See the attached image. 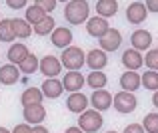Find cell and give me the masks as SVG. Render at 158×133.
I'll return each mask as SVG.
<instances>
[{"mask_svg":"<svg viewBox=\"0 0 158 133\" xmlns=\"http://www.w3.org/2000/svg\"><path fill=\"white\" fill-rule=\"evenodd\" d=\"M50 42H52L54 48H60V50L68 48V46L72 44V32H70L68 28H64V26L54 28L52 34H50Z\"/></svg>","mask_w":158,"mask_h":133,"instance_id":"8fae6325","label":"cell"},{"mask_svg":"<svg viewBox=\"0 0 158 133\" xmlns=\"http://www.w3.org/2000/svg\"><path fill=\"white\" fill-rule=\"evenodd\" d=\"M32 133H50L46 129V127H42V125H36V127H32Z\"/></svg>","mask_w":158,"mask_h":133,"instance_id":"8d00e7d4","label":"cell"},{"mask_svg":"<svg viewBox=\"0 0 158 133\" xmlns=\"http://www.w3.org/2000/svg\"><path fill=\"white\" fill-rule=\"evenodd\" d=\"M6 4L12 10H20V8H24L28 4V0H6Z\"/></svg>","mask_w":158,"mask_h":133,"instance_id":"d6a6232c","label":"cell"},{"mask_svg":"<svg viewBox=\"0 0 158 133\" xmlns=\"http://www.w3.org/2000/svg\"><path fill=\"white\" fill-rule=\"evenodd\" d=\"M88 16H90V4L86 0H70L64 8V18L74 26L86 22Z\"/></svg>","mask_w":158,"mask_h":133,"instance_id":"6da1fadb","label":"cell"},{"mask_svg":"<svg viewBox=\"0 0 158 133\" xmlns=\"http://www.w3.org/2000/svg\"><path fill=\"white\" fill-rule=\"evenodd\" d=\"M60 62H62V66L68 68V70H80L82 66L86 64V56H84V52H82L80 48L68 46V48H64V52H62Z\"/></svg>","mask_w":158,"mask_h":133,"instance_id":"3957f363","label":"cell"},{"mask_svg":"<svg viewBox=\"0 0 158 133\" xmlns=\"http://www.w3.org/2000/svg\"><path fill=\"white\" fill-rule=\"evenodd\" d=\"M106 133H116V131H106Z\"/></svg>","mask_w":158,"mask_h":133,"instance_id":"b9f144b4","label":"cell"},{"mask_svg":"<svg viewBox=\"0 0 158 133\" xmlns=\"http://www.w3.org/2000/svg\"><path fill=\"white\" fill-rule=\"evenodd\" d=\"M44 93L40 88H26L20 95V103L22 105H32V103H42Z\"/></svg>","mask_w":158,"mask_h":133,"instance_id":"44dd1931","label":"cell"},{"mask_svg":"<svg viewBox=\"0 0 158 133\" xmlns=\"http://www.w3.org/2000/svg\"><path fill=\"white\" fill-rule=\"evenodd\" d=\"M130 42H132V48L142 52V50H150L152 46V36L148 30H134L130 36Z\"/></svg>","mask_w":158,"mask_h":133,"instance_id":"9a60e30c","label":"cell"},{"mask_svg":"<svg viewBox=\"0 0 158 133\" xmlns=\"http://www.w3.org/2000/svg\"><path fill=\"white\" fill-rule=\"evenodd\" d=\"M46 18V12L42 10V8L38 6V4H32L30 8H26V22L30 24V26H34V24H38V22H42V20Z\"/></svg>","mask_w":158,"mask_h":133,"instance_id":"d4e9b609","label":"cell"},{"mask_svg":"<svg viewBox=\"0 0 158 133\" xmlns=\"http://www.w3.org/2000/svg\"><path fill=\"white\" fill-rule=\"evenodd\" d=\"M40 89H42L44 97H48V99H56V97H60L62 91H64V88H62V82H60V80H56V78H46Z\"/></svg>","mask_w":158,"mask_h":133,"instance_id":"2e32d148","label":"cell"},{"mask_svg":"<svg viewBox=\"0 0 158 133\" xmlns=\"http://www.w3.org/2000/svg\"><path fill=\"white\" fill-rule=\"evenodd\" d=\"M54 28H56V20L50 18V16H46L42 22L34 24V26H32V30H34V34H38V36H50Z\"/></svg>","mask_w":158,"mask_h":133,"instance_id":"cb8c5ba5","label":"cell"},{"mask_svg":"<svg viewBox=\"0 0 158 133\" xmlns=\"http://www.w3.org/2000/svg\"><path fill=\"white\" fill-rule=\"evenodd\" d=\"M98 42H100V50H104V52H116L122 46V34L116 28H110L102 38H98Z\"/></svg>","mask_w":158,"mask_h":133,"instance_id":"5b68a950","label":"cell"},{"mask_svg":"<svg viewBox=\"0 0 158 133\" xmlns=\"http://www.w3.org/2000/svg\"><path fill=\"white\" fill-rule=\"evenodd\" d=\"M122 66L124 68H128V70H132V72H136L138 68H142V64H144V58H142V54L138 52V50H134V48H128L126 52H122Z\"/></svg>","mask_w":158,"mask_h":133,"instance_id":"4fadbf2b","label":"cell"},{"mask_svg":"<svg viewBox=\"0 0 158 133\" xmlns=\"http://www.w3.org/2000/svg\"><path fill=\"white\" fill-rule=\"evenodd\" d=\"M140 86H144L146 89L156 91L158 89V72H154V70L144 72L142 76H140Z\"/></svg>","mask_w":158,"mask_h":133,"instance_id":"83f0119b","label":"cell"},{"mask_svg":"<svg viewBox=\"0 0 158 133\" xmlns=\"http://www.w3.org/2000/svg\"><path fill=\"white\" fill-rule=\"evenodd\" d=\"M56 2H58V0H36L34 4H38L44 12H52L54 8H56Z\"/></svg>","mask_w":158,"mask_h":133,"instance_id":"1f68e13d","label":"cell"},{"mask_svg":"<svg viewBox=\"0 0 158 133\" xmlns=\"http://www.w3.org/2000/svg\"><path fill=\"white\" fill-rule=\"evenodd\" d=\"M152 105H154V107H158V89L154 91V95H152Z\"/></svg>","mask_w":158,"mask_h":133,"instance_id":"f35d334b","label":"cell"},{"mask_svg":"<svg viewBox=\"0 0 158 133\" xmlns=\"http://www.w3.org/2000/svg\"><path fill=\"white\" fill-rule=\"evenodd\" d=\"M88 101H90V97H86L82 91H74V93H70L68 99H66V107H68V111H72V113H82V111H86V107H88Z\"/></svg>","mask_w":158,"mask_h":133,"instance_id":"7c38bea8","label":"cell"},{"mask_svg":"<svg viewBox=\"0 0 158 133\" xmlns=\"http://www.w3.org/2000/svg\"><path fill=\"white\" fill-rule=\"evenodd\" d=\"M38 70L42 72L44 78H56L62 72V62L56 56H44L38 64Z\"/></svg>","mask_w":158,"mask_h":133,"instance_id":"8992f818","label":"cell"},{"mask_svg":"<svg viewBox=\"0 0 158 133\" xmlns=\"http://www.w3.org/2000/svg\"><path fill=\"white\" fill-rule=\"evenodd\" d=\"M146 10L158 14V0H146Z\"/></svg>","mask_w":158,"mask_h":133,"instance_id":"d590c367","label":"cell"},{"mask_svg":"<svg viewBox=\"0 0 158 133\" xmlns=\"http://www.w3.org/2000/svg\"><path fill=\"white\" fill-rule=\"evenodd\" d=\"M146 133H158V113H148L144 115V123H142Z\"/></svg>","mask_w":158,"mask_h":133,"instance_id":"f546056e","label":"cell"},{"mask_svg":"<svg viewBox=\"0 0 158 133\" xmlns=\"http://www.w3.org/2000/svg\"><path fill=\"white\" fill-rule=\"evenodd\" d=\"M110 30V26H108V20L102 18V16H92V18L86 20V32H88L92 38H102V36L106 34V32Z\"/></svg>","mask_w":158,"mask_h":133,"instance_id":"52a82bcc","label":"cell"},{"mask_svg":"<svg viewBox=\"0 0 158 133\" xmlns=\"http://www.w3.org/2000/svg\"><path fill=\"white\" fill-rule=\"evenodd\" d=\"M14 36V26H12V18L0 20V42H12Z\"/></svg>","mask_w":158,"mask_h":133,"instance_id":"f1b7e54d","label":"cell"},{"mask_svg":"<svg viewBox=\"0 0 158 133\" xmlns=\"http://www.w3.org/2000/svg\"><path fill=\"white\" fill-rule=\"evenodd\" d=\"M0 133H10V131H8L6 127H0Z\"/></svg>","mask_w":158,"mask_h":133,"instance_id":"ab89813d","label":"cell"},{"mask_svg":"<svg viewBox=\"0 0 158 133\" xmlns=\"http://www.w3.org/2000/svg\"><path fill=\"white\" fill-rule=\"evenodd\" d=\"M64 133H84V131H82V129H80V127H78V125H76V127H68V129H66Z\"/></svg>","mask_w":158,"mask_h":133,"instance_id":"74e56055","label":"cell"},{"mask_svg":"<svg viewBox=\"0 0 158 133\" xmlns=\"http://www.w3.org/2000/svg\"><path fill=\"white\" fill-rule=\"evenodd\" d=\"M60 2H70V0H60Z\"/></svg>","mask_w":158,"mask_h":133,"instance_id":"60d3db41","label":"cell"},{"mask_svg":"<svg viewBox=\"0 0 158 133\" xmlns=\"http://www.w3.org/2000/svg\"><path fill=\"white\" fill-rule=\"evenodd\" d=\"M102 123H104V119H102L100 111H96V109H86V111H82V113L78 115V127H80L84 133L100 131Z\"/></svg>","mask_w":158,"mask_h":133,"instance_id":"7a4b0ae2","label":"cell"},{"mask_svg":"<svg viewBox=\"0 0 158 133\" xmlns=\"http://www.w3.org/2000/svg\"><path fill=\"white\" fill-rule=\"evenodd\" d=\"M118 12V0H98L96 2V14L102 18H110Z\"/></svg>","mask_w":158,"mask_h":133,"instance_id":"7402d4cb","label":"cell"},{"mask_svg":"<svg viewBox=\"0 0 158 133\" xmlns=\"http://www.w3.org/2000/svg\"><path fill=\"white\" fill-rule=\"evenodd\" d=\"M156 50H158V48H156Z\"/></svg>","mask_w":158,"mask_h":133,"instance_id":"7bdbcfd3","label":"cell"},{"mask_svg":"<svg viewBox=\"0 0 158 133\" xmlns=\"http://www.w3.org/2000/svg\"><path fill=\"white\" fill-rule=\"evenodd\" d=\"M124 133H146V131H144V127L140 123H130V125H126Z\"/></svg>","mask_w":158,"mask_h":133,"instance_id":"836d02e7","label":"cell"},{"mask_svg":"<svg viewBox=\"0 0 158 133\" xmlns=\"http://www.w3.org/2000/svg\"><path fill=\"white\" fill-rule=\"evenodd\" d=\"M20 78V70L16 68L14 64H6L0 66V84L4 86H14Z\"/></svg>","mask_w":158,"mask_h":133,"instance_id":"d6986e66","label":"cell"},{"mask_svg":"<svg viewBox=\"0 0 158 133\" xmlns=\"http://www.w3.org/2000/svg\"><path fill=\"white\" fill-rule=\"evenodd\" d=\"M112 103H114V109L118 111V113H132V111L136 109V105H138V101H136L134 93L132 91H118V93L112 97Z\"/></svg>","mask_w":158,"mask_h":133,"instance_id":"277c9868","label":"cell"},{"mask_svg":"<svg viewBox=\"0 0 158 133\" xmlns=\"http://www.w3.org/2000/svg\"><path fill=\"white\" fill-rule=\"evenodd\" d=\"M28 54H30V52H28V48L24 44H12L10 50H8V60H10V64L20 66L24 60H26Z\"/></svg>","mask_w":158,"mask_h":133,"instance_id":"ffe728a7","label":"cell"},{"mask_svg":"<svg viewBox=\"0 0 158 133\" xmlns=\"http://www.w3.org/2000/svg\"><path fill=\"white\" fill-rule=\"evenodd\" d=\"M144 64H146V68L158 72V50H148L144 56Z\"/></svg>","mask_w":158,"mask_h":133,"instance_id":"4dcf8cb0","label":"cell"},{"mask_svg":"<svg viewBox=\"0 0 158 133\" xmlns=\"http://www.w3.org/2000/svg\"><path fill=\"white\" fill-rule=\"evenodd\" d=\"M12 26H14V36L16 38H28L32 34V26L22 18H12Z\"/></svg>","mask_w":158,"mask_h":133,"instance_id":"484cf974","label":"cell"},{"mask_svg":"<svg viewBox=\"0 0 158 133\" xmlns=\"http://www.w3.org/2000/svg\"><path fill=\"white\" fill-rule=\"evenodd\" d=\"M120 88L124 91H132V93H134V91L140 88V74L132 72V70H126V72L120 76Z\"/></svg>","mask_w":158,"mask_h":133,"instance_id":"e0dca14e","label":"cell"},{"mask_svg":"<svg viewBox=\"0 0 158 133\" xmlns=\"http://www.w3.org/2000/svg\"><path fill=\"white\" fill-rule=\"evenodd\" d=\"M12 133H32V127L28 125V123H20V125H16Z\"/></svg>","mask_w":158,"mask_h":133,"instance_id":"e575fe53","label":"cell"},{"mask_svg":"<svg viewBox=\"0 0 158 133\" xmlns=\"http://www.w3.org/2000/svg\"><path fill=\"white\" fill-rule=\"evenodd\" d=\"M146 16H148V10H146V4H144V2H132V4H128V8H126V20L130 24L144 22Z\"/></svg>","mask_w":158,"mask_h":133,"instance_id":"30bf717a","label":"cell"},{"mask_svg":"<svg viewBox=\"0 0 158 133\" xmlns=\"http://www.w3.org/2000/svg\"><path fill=\"white\" fill-rule=\"evenodd\" d=\"M90 103H92V107L96 111H106L108 107L112 105V93H108L104 88L102 89H94L92 97H90Z\"/></svg>","mask_w":158,"mask_h":133,"instance_id":"5bb4252c","label":"cell"},{"mask_svg":"<svg viewBox=\"0 0 158 133\" xmlns=\"http://www.w3.org/2000/svg\"><path fill=\"white\" fill-rule=\"evenodd\" d=\"M82 86H86V78L82 76L78 70H70V72L64 76V80H62V88H64L66 91H70V93L80 91Z\"/></svg>","mask_w":158,"mask_h":133,"instance_id":"ba28073f","label":"cell"},{"mask_svg":"<svg viewBox=\"0 0 158 133\" xmlns=\"http://www.w3.org/2000/svg\"><path fill=\"white\" fill-rule=\"evenodd\" d=\"M86 64H88V68H92V70L106 68V64H108L106 52L104 50H90V52L86 54Z\"/></svg>","mask_w":158,"mask_h":133,"instance_id":"ac0fdd59","label":"cell"},{"mask_svg":"<svg viewBox=\"0 0 158 133\" xmlns=\"http://www.w3.org/2000/svg\"><path fill=\"white\" fill-rule=\"evenodd\" d=\"M108 84V78L102 70H92V72L86 76V86H90L92 89H102Z\"/></svg>","mask_w":158,"mask_h":133,"instance_id":"603a6c76","label":"cell"},{"mask_svg":"<svg viewBox=\"0 0 158 133\" xmlns=\"http://www.w3.org/2000/svg\"><path fill=\"white\" fill-rule=\"evenodd\" d=\"M38 64H40V60L34 56V54H28L26 56V60L22 62V64L18 66V70L22 74H26V76H30V74H34V72H38Z\"/></svg>","mask_w":158,"mask_h":133,"instance_id":"4316f807","label":"cell"},{"mask_svg":"<svg viewBox=\"0 0 158 133\" xmlns=\"http://www.w3.org/2000/svg\"><path fill=\"white\" fill-rule=\"evenodd\" d=\"M22 117L26 123H42L44 117H46V109H44L42 103H32V105H24Z\"/></svg>","mask_w":158,"mask_h":133,"instance_id":"9c48e42d","label":"cell"}]
</instances>
